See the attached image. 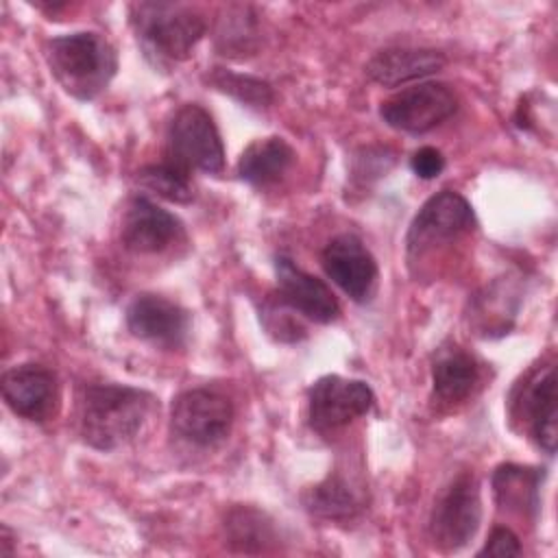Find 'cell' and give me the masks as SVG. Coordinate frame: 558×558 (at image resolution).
I'll return each instance as SVG.
<instances>
[{
  "mask_svg": "<svg viewBox=\"0 0 558 558\" xmlns=\"http://www.w3.org/2000/svg\"><path fill=\"white\" fill-rule=\"evenodd\" d=\"M129 331L146 342L179 349L190 333V314L179 303L159 294H137L126 307Z\"/></svg>",
  "mask_w": 558,
  "mask_h": 558,
  "instance_id": "4fadbf2b",
  "label": "cell"
},
{
  "mask_svg": "<svg viewBox=\"0 0 558 558\" xmlns=\"http://www.w3.org/2000/svg\"><path fill=\"white\" fill-rule=\"evenodd\" d=\"M135 37L155 68L185 61L207 31L205 17L179 2H133L129 7Z\"/></svg>",
  "mask_w": 558,
  "mask_h": 558,
  "instance_id": "7a4b0ae2",
  "label": "cell"
},
{
  "mask_svg": "<svg viewBox=\"0 0 558 558\" xmlns=\"http://www.w3.org/2000/svg\"><path fill=\"white\" fill-rule=\"evenodd\" d=\"M545 477L543 469L501 464L493 473V490L499 510L508 514L534 521L541 508V482Z\"/></svg>",
  "mask_w": 558,
  "mask_h": 558,
  "instance_id": "ac0fdd59",
  "label": "cell"
},
{
  "mask_svg": "<svg viewBox=\"0 0 558 558\" xmlns=\"http://www.w3.org/2000/svg\"><path fill=\"white\" fill-rule=\"evenodd\" d=\"M46 61L57 83L78 100L96 98L118 70L113 46L87 31L52 37L46 46Z\"/></svg>",
  "mask_w": 558,
  "mask_h": 558,
  "instance_id": "3957f363",
  "label": "cell"
},
{
  "mask_svg": "<svg viewBox=\"0 0 558 558\" xmlns=\"http://www.w3.org/2000/svg\"><path fill=\"white\" fill-rule=\"evenodd\" d=\"M185 238L183 222L146 196H133L124 209L120 240L133 253H161Z\"/></svg>",
  "mask_w": 558,
  "mask_h": 558,
  "instance_id": "8fae6325",
  "label": "cell"
},
{
  "mask_svg": "<svg viewBox=\"0 0 558 558\" xmlns=\"http://www.w3.org/2000/svg\"><path fill=\"white\" fill-rule=\"evenodd\" d=\"M233 403L209 388H190L177 395L170 408V429L194 447L220 445L233 425Z\"/></svg>",
  "mask_w": 558,
  "mask_h": 558,
  "instance_id": "8992f818",
  "label": "cell"
},
{
  "mask_svg": "<svg viewBox=\"0 0 558 558\" xmlns=\"http://www.w3.org/2000/svg\"><path fill=\"white\" fill-rule=\"evenodd\" d=\"M137 183L172 203H190L194 198L190 172L170 161L142 168L137 172Z\"/></svg>",
  "mask_w": 558,
  "mask_h": 558,
  "instance_id": "603a6c76",
  "label": "cell"
},
{
  "mask_svg": "<svg viewBox=\"0 0 558 558\" xmlns=\"http://www.w3.org/2000/svg\"><path fill=\"white\" fill-rule=\"evenodd\" d=\"M480 521V484L473 473L464 471L438 495L427 523L429 538L440 551H458L475 536Z\"/></svg>",
  "mask_w": 558,
  "mask_h": 558,
  "instance_id": "5b68a950",
  "label": "cell"
},
{
  "mask_svg": "<svg viewBox=\"0 0 558 558\" xmlns=\"http://www.w3.org/2000/svg\"><path fill=\"white\" fill-rule=\"evenodd\" d=\"M264 323H266V329L281 342H296L305 336V329L303 325L294 318V314H286L281 312L279 314V307L277 303H270L266 310H264Z\"/></svg>",
  "mask_w": 558,
  "mask_h": 558,
  "instance_id": "d4e9b609",
  "label": "cell"
},
{
  "mask_svg": "<svg viewBox=\"0 0 558 558\" xmlns=\"http://www.w3.org/2000/svg\"><path fill=\"white\" fill-rule=\"evenodd\" d=\"M410 168L418 179H436L445 170V157L434 146H423L410 157Z\"/></svg>",
  "mask_w": 558,
  "mask_h": 558,
  "instance_id": "4316f807",
  "label": "cell"
},
{
  "mask_svg": "<svg viewBox=\"0 0 558 558\" xmlns=\"http://www.w3.org/2000/svg\"><path fill=\"white\" fill-rule=\"evenodd\" d=\"M442 52L432 48H384L371 57L366 63V74L371 81L384 87H397L432 76L442 70Z\"/></svg>",
  "mask_w": 558,
  "mask_h": 558,
  "instance_id": "2e32d148",
  "label": "cell"
},
{
  "mask_svg": "<svg viewBox=\"0 0 558 558\" xmlns=\"http://www.w3.org/2000/svg\"><path fill=\"white\" fill-rule=\"evenodd\" d=\"M257 28H255V15L248 7H231L227 9V17L220 20V26L216 31V46L220 54L231 57H246L253 54L257 48L255 44Z\"/></svg>",
  "mask_w": 558,
  "mask_h": 558,
  "instance_id": "7402d4cb",
  "label": "cell"
},
{
  "mask_svg": "<svg viewBox=\"0 0 558 558\" xmlns=\"http://www.w3.org/2000/svg\"><path fill=\"white\" fill-rule=\"evenodd\" d=\"M480 364L462 347L449 342L436 351L432 364L434 395L442 403H462L480 384Z\"/></svg>",
  "mask_w": 558,
  "mask_h": 558,
  "instance_id": "e0dca14e",
  "label": "cell"
},
{
  "mask_svg": "<svg viewBox=\"0 0 558 558\" xmlns=\"http://www.w3.org/2000/svg\"><path fill=\"white\" fill-rule=\"evenodd\" d=\"M327 277L353 301L371 299L377 281V262L353 233H340L327 242L320 255Z\"/></svg>",
  "mask_w": 558,
  "mask_h": 558,
  "instance_id": "7c38bea8",
  "label": "cell"
},
{
  "mask_svg": "<svg viewBox=\"0 0 558 558\" xmlns=\"http://www.w3.org/2000/svg\"><path fill=\"white\" fill-rule=\"evenodd\" d=\"M2 399L13 414L44 423L48 421L59 403L57 375L41 364H20L2 375Z\"/></svg>",
  "mask_w": 558,
  "mask_h": 558,
  "instance_id": "5bb4252c",
  "label": "cell"
},
{
  "mask_svg": "<svg viewBox=\"0 0 558 558\" xmlns=\"http://www.w3.org/2000/svg\"><path fill=\"white\" fill-rule=\"evenodd\" d=\"M458 98L445 83H416L401 89L379 107L384 122L403 133H427L451 118Z\"/></svg>",
  "mask_w": 558,
  "mask_h": 558,
  "instance_id": "9c48e42d",
  "label": "cell"
},
{
  "mask_svg": "<svg viewBox=\"0 0 558 558\" xmlns=\"http://www.w3.org/2000/svg\"><path fill=\"white\" fill-rule=\"evenodd\" d=\"M292 146L277 135L253 140L238 159V177L253 187L277 183L294 163Z\"/></svg>",
  "mask_w": 558,
  "mask_h": 558,
  "instance_id": "d6986e66",
  "label": "cell"
},
{
  "mask_svg": "<svg viewBox=\"0 0 558 558\" xmlns=\"http://www.w3.org/2000/svg\"><path fill=\"white\" fill-rule=\"evenodd\" d=\"M473 227L475 214L471 203L453 190H442L429 196L414 216L405 238L408 255L410 259H418L427 251L473 231Z\"/></svg>",
  "mask_w": 558,
  "mask_h": 558,
  "instance_id": "52a82bcc",
  "label": "cell"
},
{
  "mask_svg": "<svg viewBox=\"0 0 558 558\" xmlns=\"http://www.w3.org/2000/svg\"><path fill=\"white\" fill-rule=\"evenodd\" d=\"M222 527L227 545L240 554H264L279 541L272 521L253 506H233Z\"/></svg>",
  "mask_w": 558,
  "mask_h": 558,
  "instance_id": "ffe728a7",
  "label": "cell"
},
{
  "mask_svg": "<svg viewBox=\"0 0 558 558\" xmlns=\"http://www.w3.org/2000/svg\"><path fill=\"white\" fill-rule=\"evenodd\" d=\"M519 554H521L519 536L506 525L493 527L484 547L477 551V556H497V558H508V556H519Z\"/></svg>",
  "mask_w": 558,
  "mask_h": 558,
  "instance_id": "484cf974",
  "label": "cell"
},
{
  "mask_svg": "<svg viewBox=\"0 0 558 558\" xmlns=\"http://www.w3.org/2000/svg\"><path fill=\"white\" fill-rule=\"evenodd\" d=\"M305 508L323 519H351L364 508V497L342 475H329L303 495Z\"/></svg>",
  "mask_w": 558,
  "mask_h": 558,
  "instance_id": "44dd1931",
  "label": "cell"
},
{
  "mask_svg": "<svg viewBox=\"0 0 558 558\" xmlns=\"http://www.w3.org/2000/svg\"><path fill=\"white\" fill-rule=\"evenodd\" d=\"M275 275L279 286V299H283L294 312L320 325L338 318V299L323 279L305 272L286 255L275 257Z\"/></svg>",
  "mask_w": 558,
  "mask_h": 558,
  "instance_id": "9a60e30c",
  "label": "cell"
},
{
  "mask_svg": "<svg viewBox=\"0 0 558 558\" xmlns=\"http://www.w3.org/2000/svg\"><path fill=\"white\" fill-rule=\"evenodd\" d=\"M375 395L362 379L325 375L307 390V418L318 434H333L371 412Z\"/></svg>",
  "mask_w": 558,
  "mask_h": 558,
  "instance_id": "ba28073f",
  "label": "cell"
},
{
  "mask_svg": "<svg viewBox=\"0 0 558 558\" xmlns=\"http://www.w3.org/2000/svg\"><path fill=\"white\" fill-rule=\"evenodd\" d=\"M155 397L124 384H92L78 403V432L83 440L100 451H113L137 436Z\"/></svg>",
  "mask_w": 558,
  "mask_h": 558,
  "instance_id": "6da1fadb",
  "label": "cell"
},
{
  "mask_svg": "<svg viewBox=\"0 0 558 558\" xmlns=\"http://www.w3.org/2000/svg\"><path fill=\"white\" fill-rule=\"evenodd\" d=\"M166 161L207 174L225 168V146L211 116L196 102L177 109L166 131Z\"/></svg>",
  "mask_w": 558,
  "mask_h": 558,
  "instance_id": "277c9868",
  "label": "cell"
},
{
  "mask_svg": "<svg viewBox=\"0 0 558 558\" xmlns=\"http://www.w3.org/2000/svg\"><path fill=\"white\" fill-rule=\"evenodd\" d=\"M207 81L216 89L238 98L240 102H244L248 107H268L272 102V89L262 78L246 76V74H235V72L222 70V68H214L211 74L207 76Z\"/></svg>",
  "mask_w": 558,
  "mask_h": 558,
  "instance_id": "cb8c5ba5",
  "label": "cell"
},
{
  "mask_svg": "<svg viewBox=\"0 0 558 558\" xmlns=\"http://www.w3.org/2000/svg\"><path fill=\"white\" fill-rule=\"evenodd\" d=\"M512 414L525 423L534 442L547 456H554L558 438V395L554 364H541L523 379V386L512 401Z\"/></svg>",
  "mask_w": 558,
  "mask_h": 558,
  "instance_id": "30bf717a",
  "label": "cell"
}]
</instances>
